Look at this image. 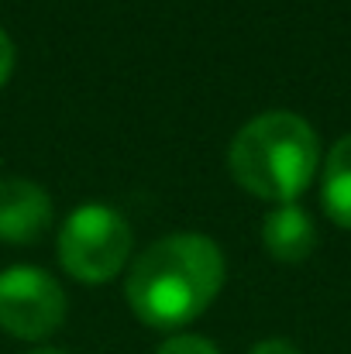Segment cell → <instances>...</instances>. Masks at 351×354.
<instances>
[{
	"instance_id": "9c48e42d",
	"label": "cell",
	"mask_w": 351,
	"mask_h": 354,
	"mask_svg": "<svg viewBox=\"0 0 351 354\" xmlns=\"http://www.w3.org/2000/svg\"><path fill=\"white\" fill-rule=\"evenodd\" d=\"M14 59H17L14 41H10V35L0 28V90L7 86V80H10V73H14Z\"/></svg>"
},
{
	"instance_id": "277c9868",
	"label": "cell",
	"mask_w": 351,
	"mask_h": 354,
	"mask_svg": "<svg viewBox=\"0 0 351 354\" xmlns=\"http://www.w3.org/2000/svg\"><path fill=\"white\" fill-rule=\"evenodd\" d=\"M62 286L35 265H10L0 272V330L17 341H45L66 320Z\"/></svg>"
},
{
	"instance_id": "3957f363",
	"label": "cell",
	"mask_w": 351,
	"mask_h": 354,
	"mask_svg": "<svg viewBox=\"0 0 351 354\" xmlns=\"http://www.w3.org/2000/svg\"><path fill=\"white\" fill-rule=\"evenodd\" d=\"M131 224L107 203L76 207L59 227V261L83 286H104L131 258Z\"/></svg>"
},
{
	"instance_id": "30bf717a",
	"label": "cell",
	"mask_w": 351,
	"mask_h": 354,
	"mask_svg": "<svg viewBox=\"0 0 351 354\" xmlns=\"http://www.w3.org/2000/svg\"><path fill=\"white\" fill-rule=\"evenodd\" d=\"M251 354H303L293 341H286V337H265V341H258Z\"/></svg>"
},
{
	"instance_id": "7a4b0ae2",
	"label": "cell",
	"mask_w": 351,
	"mask_h": 354,
	"mask_svg": "<svg viewBox=\"0 0 351 354\" xmlns=\"http://www.w3.org/2000/svg\"><path fill=\"white\" fill-rule=\"evenodd\" d=\"M228 165L244 193L276 207L293 203L321 169V138L293 111H265L234 134Z\"/></svg>"
},
{
	"instance_id": "ba28073f",
	"label": "cell",
	"mask_w": 351,
	"mask_h": 354,
	"mask_svg": "<svg viewBox=\"0 0 351 354\" xmlns=\"http://www.w3.org/2000/svg\"><path fill=\"white\" fill-rule=\"evenodd\" d=\"M155 354H221V348L204 334H172L155 348Z\"/></svg>"
},
{
	"instance_id": "52a82bcc",
	"label": "cell",
	"mask_w": 351,
	"mask_h": 354,
	"mask_svg": "<svg viewBox=\"0 0 351 354\" xmlns=\"http://www.w3.org/2000/svg\"><path fill=\"white\" fill-rule=\"evenodd\" d=\"M321 207L324 214L351 231V134L334 141L321 169Z\"/></svg>"
},
{
	"instance_id": "8992f818",
	"label": "cell",
	"mask_w": 351,
	"mask_h": 354,
	"mask_svg": "<svg viewBox=\"0 0 351 354\" xmlns=\"http://www.w3.org/2000/svg\"><path fill=\"white\" fill-rule=\"evenodd\" d=\"M262 244L265 251L276 258V261H286V265H296V261H307L317 248V227H314V217L296 207V203H279L265 214L262 221Z\"/></svg>"
},
{
	"instance_id": "5b68a950",
	"label": "cell",
	"mask_w": 351,
	"mask_h": 354,
	"mask_svg": "<svg viewBox=\"0 0 351 354\" xmlns=\"http://www.w3.org/2000/svg\"><path fill=\"white\" fill-rule=\"evenodd\" d=\"M52 227V196L21 176L0 179V241L35 244Z\"/></svg>"
},
{
	"instance_id": "8fae6325",
	"label": "cell",
	"mask_w": 351,
	"mask_h": 354,
	"mask_svg": "<svg viewBox=\"0 0 351 354\" xmlns=\"http://www.w3.org/2000/svg\"><path fill=\"white\" fill-rule=\"evenodd\" d=\"M31 354H66V351H59V348H38V351H31Z\"/></svg>"
},
{
	"instance_id": "6da1fadb",
	"label": "cell",
	"mask_w": 351,
	"mask_h": 354,
	"mask_svg": "<svg viewBox=\"0 0 351 354\" xmlns=\"http://www.w3.org/2000/svg\"><path fill=\"white\" fill-rule=\"evenodd\" d=\"M228 279L224 251L207 234H169L148 244L127 272L131 313L155 330H179L204 317Z\"/></svg>"
}]
</instances>
